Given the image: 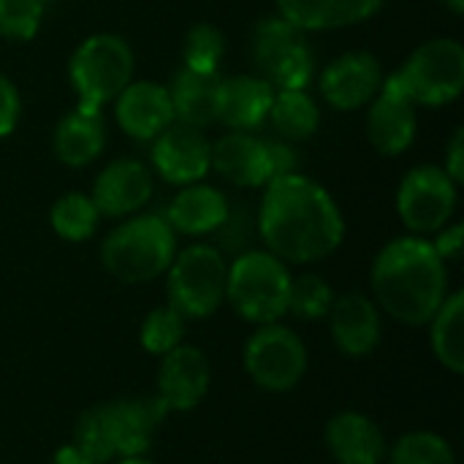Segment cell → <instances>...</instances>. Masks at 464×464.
Instances as JSON below:
<instances>
[{"instance_id": "obj_1", "label": "cell", "mask_w": 464, "mask_h": 464, "mask_svg": "<svg viewBox=\"0 0 464 464\" xmlns=\"http://www.w3.org/2000/svg\"><path fill=\"white\" fill-rule=\"evenodd\" d=\"M256 228L264 250L288 266L321 264L345 239V218L334 196L299 171L264 185Z\"/></svg>"}, {"instance_id": "obj_2", "label": "cell", "mask_w": 464, "mask_h": 464, "mask_svg": "<svg viewBox=\"0 0 464 464\" xmlns=\"http://www.w3.org/2000/svg\"><path fill=\"white\" fill-rule=\"evenodd\" d=\"M370 288L381 313L416 329L427 326L446 302L449 269L427 237L408 234L378 250Z\"/></svg>"}, {"instance_id": "obj_3", "label": "cell", "mask_w": 464, "mask_h": 464, "mask_svg": "<svg viewBox=\"0 0 464 464\" xmlns=\"http://www.w3.org/2000/svg\"><path fill=\"white\" fill-rule=\"evenodd\" d=\"M177 250V234L163 215L136 212L101 242V266L117 283L141 285L163 277Z\"/></svg>"}, {"instance_id": "obj_4", "label": "cell", "mask_w": 464, "mask_h": 464, "mask_svg": "<svg viewBox=\"0 0 464 464\" xmlns=\"http://www.w3.org/2000/svg\"><path fill=\"white\" fill-rule=\"evenodd\" d=\"M291 269L269 250H245L228 261L226 304L253 326L277 324L288 315Z\"/></svg>"}, {"instance_id": "obj_5", "label": "cell", "mask_w": 464, "mask_h": 464, "mask_svg": "<svg viewBox=\"0 0 464 464\" xmlns=\"http://www.w3.org/2000/svg\"><path fill=\"white\" fill-rule=\"evenodd\" d=\"M136 57L125 38L114 33L87 35L68 63V79L76 92V106L101 111L133 82Z\"/></svg>"}, {"instance_id": "obj_6", "label": "cell", "mask_w": 464, "mask_h": 464, "mask_svg": "<svg viewBox=\"0 0 464 464\" xmlns=\"http://www.w3.org/2000/svg\"><path fill=\"white\" fill-rule=\"evenodd\" d=\"M228 258L207 242L177 250L166 269V296L185 321H207L226 304Z\"/></svg>"}, {"instance_id": "obj_7", "label": "cell", "mask_w": 464, "mask_h": 464, "mask_svg": "<svg viewBox=\"0 0 464 464\" xmlns=\"http://www.w3.org/2000/svg\"><path fill=\"white\" fill-rule=\"evenodd\" d=\"M250 57L256 73L275 90H307L315 73V54L307 44V33L283 16H266L256 24Z\"/></svg>"}, {"instance_id": "obj_8", "label": "cell", "mask_w": 464, "mask_h": 464, "mask_svg": "<svg viewBox=\"0 0 464 464\" xmlns=\"http://www.w3.org/2000/svg\"><path fill=\"white\" fill-rule=\"evenodd\" d=\"M307 364V345L291 326L280 321L258 326L242 348V367L247 378L269 394L294 392L304 381Z\"/></svg>"}, {"instance_id": "obj_9", "label": "cell", "mask_w": 464, "mask_h": 464, "mask_svg": "<svg viewBox=\"0 0 464 464\" xmlns=\"http://www.w3.org/2000/svg\"><path fill=\"white\" fill-rule=\"evenodd\" d=\"M416 106H446L464 90V46L457 38H432L411 52L394 73Z\"/></svg>"}, {"instance_id": "obj_10", "label": "cell", "mask_w": 464, "mask_h": 464, "mask_svg": "<svg viewBox=\"0 0 464 464\" xmlns=\"http://www.w3.org/2000/svg\"><path fill=\"white\" fill-rule=\"evenodd\" d=\"M457 182L443 166H416L397 188V215L413 237H432L451 223L457 212Z\"/></svg>"}, {"instance_id": "obj_11", "label": "cell", "mask_w": 464, "mask_h": 464, "mask_svg": "<svg viewBox=\"0 0 464 464\" xmlns=\"http://www.w3.org/2000/svg\"><path fill=\"white\" fill-rule=\"evenodd\" d=\"M419 106L405 95L394 73L383 79L381 92L367 103V139L386 155L397 158L411 150L419 130Z\"/></svg>"}, {"instance_id": "obj_12", "label": "cell", "mask_w": 464, "mask_h": 464, "mask_svg": "<svg viewBox=\"0 0 464 464\" xmlns=\"http://www.w3.org/2000/svg\"><path fill=\"white\" fill-rule=\"evenodd\" d=\"M212 141L204 136L201 128H190L182 122H171L160 136L152 139L150 160L152 171L160 174L169 185H193L201 182L212 163H209Z\"/></svg>"}, {"instance_id": "obj_13", "label": "cell", "mask_w": 464, "mask_h": 464, "mask_svg": "<svg viewBox=\"0 0 464 464\" xmlns=\"http://www.w3.org/2000/svg\"><path fill=\"white\" fill-rule=\"evenodd\" d=\"M212 383V367L201 348L196 345H177L158 364V397L166 402L169 413H190L196 411Z\"/></svg>"}, {"instance_id": "obj_14", "label": "cell", "mask_w": 464, "mask_h": 464, "mask_svg": "<svg viewBox=\"0 0 464 464\" xmlns=\"http://www.w3.org/2000/svg\"><path fill=\"white\" fill-rule=\"evenodd\" d=\"M383 68L381 60L370 52H345L337 60H332L321 79V95L324 101L337 111H356L364 109L383 84Z\"/></svg>"}, {"instance_id": "obj_15", "label": "cell", "mask_w": 464, "mask_h": 464, "mask_svg": "<svg viewBox=\"0 0 464 464\" xmlns=\"http://www.w3.org/2000/svg\"><path fill=\"white\" fill-rule=\"evenodd\" d=\"M155 179L152 169L139 158H117L92 182V204L101 218H130L152 198Z\"/></svg>"}, {"instance_id": "obj_16", "label": "cell", "mask_w": 464, "mask_h": 464, "mask_svg": "<svg viewBox=\"0 0 464 464\" xmlns=\"http://www.w3.org/2000/svg\"><path fill=\"white\" fill-rule=\"evenodd\" d=\"M381 315L383 313L378 310L375 299L362 291L334 296L326 315L334 348L348 359H367L370 353H375L383 334Z\"/></svg>"}, {"instance_id": "obj_17", "label": "cell", "mask_w": 464, "mask_h": 464, "mask_svg": "<svg viewBox=\"0 0 464 464\" xmlns=\"http://www.w3.org/2000/svg\"><path fill=\"white\" fill-rule=\"evenodd\" d=\"M103 405H106V419H109V432L117 459L144 457L155 440V432L169 416V408L158 394L111 400Z\"/></svg>"}, {"instance_id": "obj_18", "label": "cell", "mask_w": 464, "mask_h": 464, "mask_svg": "<svg viewBox=\"0 0 464 464\" xmlns=\"http://www.w3.org/2000/svg\"><path fill=\"white\" fill-rule=\"evenodd\" d=\"M209 163L234 188H264L272 182L269 144L253 130H228L215 139Z\"/></svg>"}, {"instance_id": "obj_19", "label": "cell", "mask_w": 464, "mask_h": 464, "mask_svg": "<svg viewBox=\"0 0 464 464\" xmlns=\"http://www.w3.org/2000/svg\"><path fill=\"white\" fill-rule=\"evenodd\" d=\"M114 117L120 130L136 141H152L171 122H177L169 90L150 79H133L114 98Z\"/></svg>"}, {"instance_id": "obj_20", "label": "cell", "mask_w": 464, "mask_h": 464, "mask_svg": "<svg viewBox=\"0 0 464 464\" xmlns=\"http://www.w3.org/2000/svg\"><path fill=\"white\" fill-rule=\"evenodd\" d=\"M324 446L337 464H381L389 443L383 430L359 411H343L324 427Z\"/></svg>"}, {"instance_id": "obj_21", "label": "cell", "mask_w": 464, "mask_h": 464, "mask_svg": "<svg viewBox=\"0 0 464 464\" xmlns=\"http://www.w3.org/2000/svg\"><path fill=\"white\" fill-rule=\"evenodd\" d=\"M228 204L231 201L223 190L204 182H193L179 188V193L169 201L163 218L177 237H212L226 220Z\"/></svg>"}, {"instance_id": "obj_22", "label": "cell", "mask_w": 464, "mask_h": 464, "mask_svg": "<svg viewBox=\"0 0 464 464\" xmlns=\"http://www.w3.org/2000/svg\"><path fill=\"white\" fill-rule=\"evenodd\" d=\"M275 87L261 79L258 73H237L223 79L220 87V117L228 130H258L266 125L272 101H275Z\"/></svg>"}, {"instance_id": "obj_23", "label": "cell", "mask_w": 464, "mask_h": 464, "mask_svg": "<svg viewBox=\"0 0 464 464\" xmlns=\"http://www.w3.org/2000/svg\"><path fill=\"white\" fill-rule=\"evenodd\" d=\"M220 87L223 76L218 73H201L190 68H179L171 79L169 98L174 109V120L190 128H209L220 117Z\"/></svg>"}, {"instance_id": "obj_24", "label": "cell", "mask_w": 464, "mask_h": 464, "mask_svg": "<svg viewBox=\"0 0 464 464\" xmlns=\"http://www.w3.org/2000/svg\"><path fill=\"white\" fill-rule=\"evenodd\" d=\"M383 0H277V16L302 33L343 30L367 22Z\"/></svg>"}, {"instance_id": "obj_25", "label": "cell", "mask_w": 464, "mask_h": 464, "mask_svg": "<svg viewBox=\"0 0 464 464\" xmlns=\"http://www.w3.org/2000/svg\"><path fill=\"white\" fill-rule=\"evenodd\" d=\"M106 147V122L101 111L73 106L54 128L52 150L54 158L68 169H84L101 158Z\"/></svg>"}, {"instance_id": "obj_26", "label": "cell", "mask_w": 464, "mask_h": 464, "mask_svg": "<svg viewBox=\"0 0 464 464\" xmlns=\"http://www.w3.org/2000/svg\"><path fill=\"white\" fill-rule=\"evenodd\" d=\"M266 122L272 125L277 139L299 144L318 133L321 109L307 90H277Z\"/></svg>"}, {"instance_id": "obj_27", "label": "cell", "mask_w": 464, "mask_h": 464, "mask_svg": "<svg viewBox=\"0 0 464 464\" xmlns=\"http://www.w3.org/2000/svg\"><path fill=\"white\" fill-rule=\"evenodd\" d=\"M430 326V345L443 370L451 375L464 372V294L454 291L446 296L440 310L432 315Z\"/></svg>"}, {"instance_id": "obj_28", "label": "cell", "mask_w": 464, "mask_h": 464, "mask_svg": "<svg viewBox=\"0 0 464 464\" xmlns=\"http://www.w3.org/2000/svg\"><path fill=\"white\" fill-rule=\"evenodd\" d=\"M49 223H52V231L65 239V242H87L98 223H101V215L92 204V198L87 193H79V190H71V193H63L52 209H49Z\"/></svg>"}, {"instance_id": "obj_29", "label": "cell", "mask_w": 464, "mask_h": 464, "mask_svg": "<svg viewBox=\"0 0 464 464\" xmlns=\"http://www.w3.org/2000/svg\"><path fill=\"white\" fill-rule=\"evenodd\" d=\"M389 464H457L454 446L430 430H416L405 432L389 451Z\"/></svg>"}, {"instance_id": "obj_30", "label": "cell", "mask_w": 464, "mask_h": 464, "mask_svg": "<svg viewBox=\"0 0 464 464\" xmlns=\"http://www.w3.org/2000/svg\"><path fill=\"white\" fill-rule=\"evenodd\" d=\"M84 459L92 464H109L117 459L111 432H109V419H106V405H92L87 408L79 421L73 424V443H71Z\"/></svg>"}, {"instance_id": "obj_31", "label": "cell", "mask_w": 464, "mask_h": 464, "mask_svg": "<svg viewBox=\"0 0 464 464\" xmlns=\"http://www.w3.org/2000/svg\"><path fill=\"white\" fill-rule=\"evenodd\" d=\"M185 332H188V321L169 304L155 307L147 313V318L141 321L139 329V343L150 356H166L169 351H174L177 345L185 343Z\"/></svg>"}, {"instance_id": "obj_32", "label": "cell", "mask_w": 464, "mask_h": 464, "mask_svg": "<svg viewBox=\"0 0 464 464\" xmlns=\"http://www.w3.org/2000/svg\"><path fill=\"white\" fill-rule=\"evenodd\" d=\"M226 57V35L209 22H198L182 41V65L201 73H218Z\"/></svg>"}, {"instance_id": "obj_33", "label": "cell", "mask_w": 464, "mask_h": 464, "mask_svg": "<svg viewBox=\"0 0 464 464\" xmlns=\"http://www.w3.org/2000/svg\"><path fill=\"white\" fill-rule=\"evenodd\" d=\"M334 302L332 285L321 275H299L291 277L288 291V313L299 321H324L329 315V307Z\"/></svg>"}, {"instance_id": "obj_34", "label": "cell", "mask_w": 464, "mask_h": 464, "mask_svg": "<svg viewBox=\"0 0 464 464\" xmlns=\"http://www.w3.org/2000/svg\"><path fill=\"white\" fill-rule=\"evenodd\" d=\"M256 237H258L256 215H253L245 204H228L226 220H223L220 228L212 234L215 247H218L223 256H231V258H237L239 253L250 250Z\"/></svg>"}, {"instance_id": "obj_35", "label": "cell", "mask_w": 464, "mask_h": 464, "mask_svg": "<svg viewBox=\"0 0 464 464\" xmlns=\"http://www.w3.org/2000/svg\"><path fill=\"white\" fill-rule=\"evenodd\" d=\"M44 0H0V35L8 41H30L44 22Z\"/></svg>"}, {"instance_id": "obj_36", "label": "cell", "mask_w": 464, "mask_h": 464, "mask_svg": "<svg viewBox=\"0 0 464 464\" xmlns=\"http://www.w3.org/2000/svg\"><path fill=\"white\" fill-rule=\"evenodd\" d=\"M22 117V95L16 84L0 71V139L11 136Z\"/></svg>"}, {"instance_id": "obj_37", "label": "cell", "mask_w": 464, "mask_h": 464, "mask_svg": "<svg viewBox=\"0 0 464 464\" xmlns=\"http://www.w3.org/2000/svg\"><path fill=\"white\" fill-rule=\"evenodd\" d=\"M269 144V171H272V179L277 177H285V174H296L299 171V152L294 144L283 141V139H266Z\"/></svg>"}, {"instance_id": "obj_38", "label": "cell", "mask_w": 464, "mask_h": 464, "mask_svg": "<svg viewBox=\"0 0 464 464\" xmlns=\"http://www.w3.org/2000/svg\"><path fill=\"white\" fill-rule=\"evenodd\" d=\"M435 239H430L432 242V247H435V253L449 264V261H459V256H462V245H464V226L462 223H449V226H443L438 234H432Z\"/></svg>"}, {"instance_id": "obj_39", "label": "cell", "mask_w": 464, "mask_h": 464, "mask_svg": "<svg viewBox=\"0 0 464 464\" xmlns=\"http://www.w3.org/2000/svg\"><path fill=\"white\" fill-rule=\"evenodd\" d=\"M443 171L457 182H464V130L457 128L451 141H449V150H446V163H443Z\"/></svg>"}, {"instance_id": "obj_40", "label": "cell", "mask_w": 464, "mask_h": 464, "mask_svg": "<svg viewBox=\"0 0 464 464\" xmlns=\"http://www.w3.org/2000/svg\"><path fill=\"white\" fill-rule=\"evenodd\" d=\"M46 464H92L90 459H84L73 446H63L52 454V459Z\"/></svg>"}, {"instance_id": "obj_41", "label": "cell", "mask_w": 464, "mask_h": 464, "mask_svg": "<svg viewBox=\"0 0 464 464\" xmlns=\"http://www.w3.org/2000/svg\"><path fill=\"white\" fill-rule=\"evenodd\" d=\"M109 464H155V462H150L147 457H122V459H114V462H109Z\"/></svg>"}, {"instance_id": "obj_42", "label": "cell", "mask_w": 464, "mask_h": 464, "mask_svg": "<svg viewBox=\"0 0 464 464\" xmlns=\"http://www.w3.org/2000/svg\"><path fill=\"white\" fill-rule=\"evenodd\" d=\"M451 14H462L464 11V0H440Z\"/></svg>"}]
</instances>
